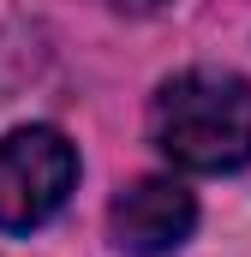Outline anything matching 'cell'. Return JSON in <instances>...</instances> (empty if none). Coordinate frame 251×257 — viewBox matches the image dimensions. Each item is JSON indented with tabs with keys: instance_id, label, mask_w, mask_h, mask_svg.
Returning a JSON list of instances; mask_svg holds the SVG:
<instances>
[{
	"instance_id": "obj_4",
	"label": "cell",
	"mask_w": 251,
	"mask_h": 257,
	"mask_svg": "<svg viewBox=\"0 0 251 257\" xmlns=\"http://www.w3.org/2000/svg\"><path fill=\"white\" fill-rule=\"evenodd\" d=\"M114 12H132V18H144V12H162L168 0H108Z\"/></svg>"
},
{
	"instance_id": "obj_1",
	"label": "cell",
	"mask_w": 251,
	"mask_h": 257,
	"mask_svg": "<svg viewBox=\"0 0 251 257\" xmlns=\"http://www.w3.org/2000/svg\"><path fill=\"white\" fill-rule=\"evenodd\" d=\"M156 150L186 174H233L251 162V84L221 66L174 72L150 102Z\"/></svg>"
},
{
	"instance_id": "obj_3",
	"label": "cell",
	"mask_w": 251,
	"mask_h": 257,
	"mask_svg": "<svg viewBox=\"0 0 251 257\" xmlns=\"http://www.w3.org/2000/svg\"><path fill=\"white\" fill-rule=\"evenodd\" d=\"M191 227H197V197L168 174L132 180L108 209V239L126 257H168L191 239Z\"/></svg>"
},
{
	"instance_id": "obj_2",
	"label": "cell",
	"mask_w": 251,
	"mask_h": 257,
	"mask_svg": "<svg viewBox=\"0 0 251 257\" xmlns=\"http://www.w3.org/2000/svg\"><path fill=\"white\" fill-rule=\"evenodd\" d=\"M78 186V150L54 126H18L0 138V233L42 227Z\"/></svg>"
}]
</instances>
